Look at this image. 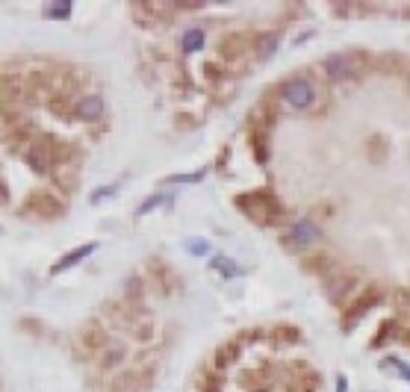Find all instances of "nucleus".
Segmentation results:
<instances>
[{"mask_svg": "<svg viewBox=\"0 0 410 392\" xmlns=\"http://www.w3.org/2000/svg\"><path fill=\"white\" fill-rule=\"evenodd\" d=\"M237 207L245 210V215H254L257 221H272L280 215V204L272 198L269 192H251V195H239Z\"/></svg>", "mask_w": 410, "mask_h": 392, "instance_id": "1", "label": "nucleus"}, {"mask_svg": "<svg viewBox=\"0 0 410 392\" xmlns=\"http://www.w3.org/2000/svg\"><path fill=\"white\" fill-rule=\"evenodd\" d=\"M280 97L296 110H304V106L316 101V89L307 77H289L287 83H280Z\"/></svg>", "mask_w": 410, "mask_h": 392, "instance_id": "2", "label": "nucleus"}, {"mask_svg": "<svg viewBox=\"0 0 410 392\" xmlns=\"http://www.w3.org/2000/svg\"><path fill=\"white\" fill-rule=\"evenodd\" d=\"M27 212H36V215H45V219H53V215H60L62 212V204L53 198V195H47V192H38V195H30L27 198Z\"/></svg>", "mask_w": 410, "mask_h": 392, "instance_id": "3", "label": "nucleus"}, {"mask_svg": "<svg viewBox=\"0 0 410 392\" xmlns=\"http://www.w3.org/2000/svg\"><path fill=\"white\" fill-rule=\"evenodd\" d=\"M381 301V295L378 292H366L363 298H357L354 304H351V307H346V316H343V330H351L357 325L360 319L366 316V310H372V304H378Z\"/></svg>", "mask_w": 410, "mask_h": 392, "instance_id": "4", "label": "nucleus"}, {"mask_svg": "<svg viewBox=\"0 0 410 392\" xmlns=\"http://www.w3.org/2000/svg\"><path fill=\"white\" fill-rule=\"evenodd\" d=\"M322 236L319 233V228L310 219H301V221H296L289 228V242L292 245H298V248H304V245H310V242H316Z\"/></svg>", "mask_w": 410, "mask_h": 392, "instance_id": "5", "label": "nucleus"}, {"mask_svg": "<svg viewBox=\"0 0 410 392\" xmlns=\"http://www.w3.org/2000/svg\"><path fill=\"white\" fill-rule=\"evenodd\" d=\"M27 162H30V169L38 171V174H47L51 171V162H53V154L47 151L45 142H36L30 151H27Z\"/></svg>", "mask_w": 410, "mask_h": 392, "instance_id": "6", "label": "nucleus"}, {"mask_svg": "<svg viewBox=\"0 0 410 392\" xmlns=\"http://www.w3.org/2000/svg\"><path fill=\"white\" fill-rule=\"evenodd\" d=\"M95 248H97V245H95V242H89V245H80V248L68 251V254H65V257H62L60 262H53L51 274H60V271H65V269L77 266V262H80V260H86V257H89V254H95Z\"/></svg>", "mask_w": 410, "mask_h": 392, "instance_id": "7", "label": "nucleus"}, {"mask_svg": "<svg viewBox=\"0 0 410 392\" xmlns=\"http://www.w3.org/2000/svg\"><path fill=\"white\" fill-rule=\"evenodd\" d=\"M77 115L83 121H97L104 115V97L101 95H86L80 103H77Z\"/></svg>", "mask_w": 410, "mask_h": 392, "instance_id": "8", "label": "nucleus"}, {"mask_svg": "<svg viewBox=\"0 0 410 392\" xmlns=\"http://www.w3.org/2000/svg\"><path fill=\"white\" fill-rule=\"evenodd\" d=\"M325 71L328 77H334V80H339V77H348L351 74V62L346 53H330L325 56Z\"/></svg>", "mask_w": 410, "mask_h": 392, "instance_id": "9", "label": "nucleus"}, {"mask_svg": "<svg viewBox=\"0 0 410 392\" xmlns=\"http://www.w3.org/2000/svg\"><path fill=\"white\" fill-rule=\"evenodd\" d=\"M204 38H207V36H204L201 27H189V30L180 36V47L186 53H195V51H201V47H204Z\"/></svg>", "mask_w": 410, "mask_h": 392, "instance_id": "10", "label": "nucleus"}, {"mask_svg": "<svg viewBox=\"0 0 410 392\" xmlns=\"http://www.w3.org/2000/svg\"><path fill=\"white\" fill-rule=\"evenodd\" d=\"M275 51H278V33H266V36L257 38V56L260 60H269Z\"/></svg>", "mask_w": 410, "mask_h": 392, "instance_id": "11", "label": "nucleus"}, {"mask_svg": "<svg viewBox=\"0 0 410 392\" xmlns=\"http://www.w3.org/2000/svg\"><path fill=\"white\" fill-rule=\"evenodd\" d=\"M210 266H213V269H219L224 278H237V274H242V269H239L233 260H228V257H213V260H210Z\"/></svg>", "mask_w": 410, "mask_h": 392, "instance_id": "12", "label": "nucleus"}, {"mask_svg": "<svg viewBox=\"0 0 410 392\" xmlns=\"http://www.w3.org/2000/svg\"><path fill=\"white\" fill-rule=\"evenodd\" d=\"M381 369H396L398 375H402V378L407 380V384H410V366H407V363H402L398 357H387V360H381Z\"/></svg>", "mask_w": 410, "mask_h": 392, "instance_id": "13", "label": "nucleus"}, {"mask_svg": "<svg viewBox=\"0 0 410 392\" xmlns=\"http://www.w3.org/2000/svg\"><path fill=\"white\" fill-rule=\"evenodd\" d=\"M204 174L207 171H192V174H171V177H165V183H198V180H204Z\"/></svg>", "mask_w": 410, "mask_h": 392, "instance_id": "14", "label": "nucleus"}, {"mask_svg": "<svg viewBox=\"0 0 410 392\" xmlns=\"http://www.w3.org/2000/svg\"><path fill=\"white\" fill-rule=\"evenodd\" d=\"M71 15V3H53L45 9V18H68Z\"/></svg>", "mask_w": 410, "mask_h": 392, "instance_id": "15", "label": "nucleus"}, {"mask_svg": "<svg viewBox=\"0 0 410 392\" xmlns=\"http://www.w3.org/2000/svg\"><path fill=\"white\" fill-rule=\"evenodd\" d=\"M162 201H165V195H160V192H157V195H151L148 201H142V204H139V210H136V212H139V215H145V212H151L154 207H160Z\"/></svg>", "mask_w": 410, "mask_h": 392, "instance_id": "16", "label": "nucleus"}, {"mask_svg": "<svg viewBox=\"0 0 410 392\" xmlns=\"http://www.w3.org/2000/svg\"><path fill=\"white\" fill-rule=\"evenodd\" d=\"M83 342H89L92 348H97V345H104V342H106V336H104V333L97 330V328H89V330L83 333Z\"/></svg>", "mask_w": 410, "mask_h": 392, "instance_id": "17", "label": "nucleus"}, {"mask_svg": "<svg viewBox=\"0 0 410 392\" xmlns=\"http://www.w3.org/2000/svg\"><path fill=\"white\" fill-rule=\"evenodd\" d=\"M112 195H115V186H101V189L92 195V204H101L104 198H112Z\"/></svg>", "mask_w": 410, "mask_h": 392, "instance_id": "18", "label": "nucleus"}, {"mask_svg": "<svg viewBox=\"0 0 410 392\" xmlns=\"http://www.w3.org/2000/svg\"><path fill=\"white\" fill-rule=\"evenodd\" d=\"M186 248H189L192 254H198V257H201V254H207V251H210V242H201V239H192V242H186Z\"/></svg>", "mask_w": 410, "mask_h": 392, "instance_id": "19", "label": "nucleus"}, {"mask_svg": "<svg viewBox=\"0 0 410 392\" xmlns=\"http://www.w3.org/2000/svg\"><path fill=\"white\" fill-rule=\"evenodd\" d=\"M233 357H237V345H228L219 351V366H224V363H230Z\"/></svg>", "mask_w": 410, "mask_h": 392, "instance_id": "20", "label": "nucleus"}, {"mask_svg": "<svg viewBox=\"0 0 410 392\" xmlns=\"http://www.w3.org/2000/svg\"><path fill=\"white\" fill-rule=\"evenodd\" d=\"M121 357H124V351H121V348H112V351H110V354H106V357H104V366H115V363H119Z\"/></svg>", "mask_w": 410, "mask_h": 392, "instance_id": "21", "label": "nucleus"}, {"mask_svg": "<svg viewBox=\"0 0 410 392\" xmlns=\"http://www.w3.org/2000/svg\"><path fill=\"white\" fill-rule=\"evenodd\" d=\"M346 389H348V384H346V378L339 375V378H337V392H346Z\"/></svg>", "mask_w": 410, "mask_h": 392, "instance_id": "22", "label": "nucleus"}]
</instances>
